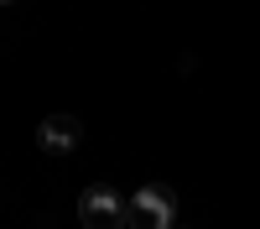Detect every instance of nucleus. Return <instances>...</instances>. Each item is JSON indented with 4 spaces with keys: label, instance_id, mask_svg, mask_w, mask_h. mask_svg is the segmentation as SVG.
<instances>
[{
    "label": "nucleus",
    "instance_id": "1",
    "mask_svg": "<svg viewBox=\"0 0 260 229\" xmlns=\"http://www.w3.org/2000/svg\"><path fill=\"white\" fill-rule=\"evenodd\" d=\"M78 224L83 229H130V198L115 193V187H83V198H78Z\"/></svg>",
    "mask_w": 260,
    "mask_h": 229
},
{
    "label": "nucleus",
    "instance_id": "2",
    "mask_svg": "<svg viewBox=\"0 0 260 229\" xmlns=\"http://www.w3.org/2000/svg\"><path fill=\"white\" fill-rule=\"evenodd\" d=\"M177 219V208H172V193L167 187H136V198H130V229H172Z\"/></svg>",
    "mask_w": 260,
    "mask_h": 229
},
{
    "label": "nucleus",
    "instance_id": "3",
    "mask_svg": "<svg viewBox=\"0 0 260 229\" xmlns=\"http://www.w3.org/2000/svg\"><path fill=\"white\" fill-rule=\"evenodd\" d=\"M78 141H83V120H78V115H47V120L37 125V146H42V151H52V156L78 151Z\"/></svg>",
    "mask_w": 260,
    "mask_h": 229
},
{
    "label": "nucleus",
    "instance_id": "4",
    "mask_svg": "<svg viewBox=\"0 0 260 229\" xmlns=\"http://www.w3.org/2000/svg\"><path fill=\"white\" fill-rule=\"evenodd\" d=\"M0 6H11V0H0Z\"/></svg>",
    "mask_w": 260,
    "mask_h": 229
},
{
    "label": "nucleus",
    "instance_id": "5",
    "mask_svg": "<svg viewBox=\"0 0 260 229\" xmlns=\"http://www.w3.org/2000/svg\"><path fill=\"white\" fill-rule=\"evenodd\" d=\"M172 229H177V224H172Z\"/></svg>",
    "mask_w": 260,
    "mask_h": 229
}]
</instances>
